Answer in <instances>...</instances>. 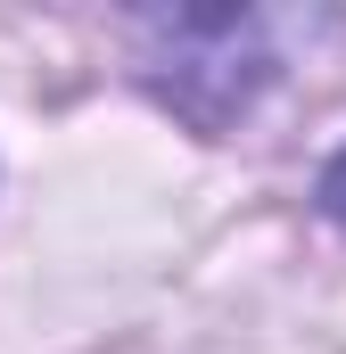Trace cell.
Returning a JSON list of instances; mask_svg holds the SVG:
<instances>
[{"instance_id": "1", "label": "cell", "mask_w": 346, "mask_h": 354, "mask_svg": "<svg viewBox=\"0 0 346 354\" xmlns=\"http://www.w3.org/2000/svg\"><path fill=\"white\" fill-rule=\"evenodd\" d=\"M322 206H330V214H338V223H346V157H338V165H330V174H322Z\"/></svg>"}]
</instances>
